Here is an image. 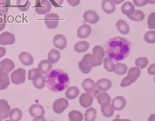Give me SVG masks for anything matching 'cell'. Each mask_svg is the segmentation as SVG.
I'll list each match as a JSON object with an SVG mask.
<instances>
[{"label": "cell", "instance_id": "cell-38", "mask_svg": "<svg viewBox=\"0 0 155 121\" xmlns=\"http://www.w3.org/2000/svg\"><path fill=\"white\" fill-rule=\"evenodd\" d=\"M128 18L133 21H141L145 18V14L143 11L139 10H135L134 13L130 16H128Z\"/></svg>", "mask_w": 155, "mask_h": 121}, {"label": "cell", "instance_id": "cell-20", "mask_svg": "<svg viewBox=\"0 0 155 121\" xmlns=\"http://www.w3.org/2000/svg\"><path fill=\"white\" fill-rule=\"evenodd\" d=\"M29 113L31 116L35 117L39 115H44L45 110L44 107L40 104H33L29 108Z\"/></svg>", "mask_w": 155, "mask_h": 121}, {"label": "cell", "instance_id": "cell-24", "mask_svg": "<svg viewBox=\"0 0 155 121\" xmlns=\"http://www.w3.org/2000/svg\"><path fill=\"white\" fill-rule=\"evenodd\" d=\"M101 105V111L102 114L106 117H110L114 114V109L109 102H105Z\"/></svg>", "mask_w": 155, "mask_h": 121}, {"label": "cell", "instance_id": "cell-44", "mask_svg": "<svg viewBox=\"0 0 155 121\" xmlns=\"http://www.w3.org/2000/svg\"><path fill=\"white\" fill-rule=\"evenodd\" d=\"M133 3L137 7H142L148 3V0H133Z\"/></svg>", "mask_w": 155, "mask_h": 121}, {"label": "cell", "instance_id": "cell-48", "mask_svg": "<svg viewBox=\"0 0 155 121\" xmlns=\"http://www.w3.org/2000/svg\"><path fill=\"white\" fill-rule=\"evenodd\" d=\"M6 53V49L4 47H0V59L3 57Z\"/></svg>", "mask_w": 155, "mask_h": 121}, {"label": "cell", "instance_id": "cell-49", "mask_svg": "<svg viewBox=\"0 0 155 121\" xmlns=\"http://www.w3.org/2000/svg\"><path fill=\"white\" fill-rule=\"evenodd\" d=\"M148 121H155V114H151L148 117Z\"/></svg>", "mask_w": 155, "mask_h": 121}, {"label": "cell", "instance_id": "cell-31", "mask_svg": "<svg viewBox=\"0 0 155 121\" xmlns=\"http://www.w3.org/2000/svg\"><path fill=\"white\" fill-rule=\"evenodd\" d=\"M10 83V82L8 74L0 73V90L6 89Z\"/></svg>", "mask_w": 155, "mask_h": 121}, {"label": "cell", "instance_id": "cell-33", "mask_svg": "<svg viewBox=\"0 0 155 121\" xmlns=\"http://www.w3.org/2000/svg\"><path fill=\"white\" fill-rule=\"evenodd\" d=\"M104 68L108 72H114L115 71V64L113 60L109 57H105L103 59Z\"/></svg>", "mask_w": 155, "mask_h": 121}, {"label": "cell", "instance_id": "cell-1", "mask_svg": "<svg viewBox=\"0 0 155 121\" xmlns=\"http://www.w3.org/2000/svg\"><path fill=\"white\" fill-rule=\"evenodd\" d=\"M130 46V42L124 38H113L105 44V52L107 57L115 62H119L128 56Z\"/></svg>", "mask_w": 155, "mask_h": 121}, {"label": "cell", "instance_id": "cell-42", "mask_svg": "<svg viewBox=\"0 0 155 121\" xmlns=\"http://www.w3.org/2000/svg\"><path fill=\"white\" fill-rule=\"evenodd\" d=\"M144 40L149 44L155 43V31H148L145 33Z\"/></svg>", "mask_w": 155, "mask_h": 121}, {"label": "cell", "instance_id": "cell-15", "mask_svg": "<svg viewBox=\"0 0 155 121\" xmlns=\"http://www.w3.org/2000/svg\"><path fill=\"white\" fill-rule=\"evenodd\" d=\"M10 110V106L7 101L5 99H0V117L2 119L8 117Z\"/></svg>", "mask_w": 155, "mask_h": 121}, {"label": "cell", "instance_id": "cell-40", "mask_svg": "<svg viewBox=\"0 0 155 121\" xmlns=\"http://www.w3.org/2000/svg\"><path fill=\"white\" fill-rule=\"evenodd\" d=\"M148 64V60L146 57H140L136 59L135 65L139 68L143 69L145 68Z\"/></svg>", "mask_w": 155, "mask_h": 121}, {"label": "cell", "instance_id": "cell-56", "mask_svg": "<svg viewBox=\"0 0 155 121\" xmlns=\"http://www.w3.org/2000/svg\"><path fill=\"white\" fill-rule=\"evenodd\" d=\"M0 121H2V119L0 117Z\"/></svg>", "mask_w": 155, "mask_h": 121}, {"label": "cell", "instance_id": "cell-2", "mask_svg": "<svg viewBox=\"0 0 155 121\" xmlns=\"http://www.w3.org/2000/svg\"><path fill=\"white\" fill-rule=\"evenodd\" d=\"M45 85L52 91H62L68 88L70 79L68 74L61 69L50 71L45 76Z\"/></svg>", "mask_w": 155, "mask_h": 121}, {"label": "cell", "instance_id": "cell-43", "mask_svg": "<svg viewBox=\"0 0 155 121\" xmlns=\"http://www.w3.org/2000/svg\"><path fill=\"white\" fill-rule=\"evenodd\" d=\"M147 23L150 29H155V11L149 15Z\"/></svg>", "mask_w": 155, "mask_h": 121}, {"label": "cell", "instance_id": "cell-57", "mask_svg": "<svg viewBox=\"0 0 155 121\" xmlns=\"http://www.w3.org/2000/svg\"><path fill=\"white\" fill-rule=\"evenodd\" d=\"M5 1V0H0V1Z\"/></svg>", "mask_w": 155, "mask_h": 121}, {"label": "cell", "instance_id": "cell-29", "mask_svg": "<svg viewBox=\"0 0 155 121\" xmlns=\"http://www.w3.org/2000/svg\"><path fill=\"white\" fill-rule=\"evenodd\" d=\"M22 116L21 110L18 108H13L9 113L8 117L12 121H19Z\"/></svg>", "mask_w": 155, "mask_h": 121}, {"label": "cell", "instance_id": "cell-6", "mask_svg": "<svg viewBox=\"0 0 155 121\" xmlns=\"http://www.w3.org/2000/svg\"><path fill=\"white\" fill-rule=\"evenodd\" d=\"M25 76L26 71L24 68H18L11 73V81L15 85L21 84L25 81Z\"/></svg>", "mask_w": 155, "mask_h": 121}, {"label": "cell", "instance_id": "cell-58", "mask_svg": "<svg viewBox=\"0 0 155 121\" xmlns=\"http://www.w3.org/2000/svg\"><path fill=\"white\" fill-rule=\"evenodd\" d=\"M154 82H155V76H154Z\"/></svg>", "mask_w": 155, "mask_h": 121}, {"label": "cell", "instance_id": "cell-53", "mask_svg": "<svg viewBox=\"0 0 155 121\" xmlns=\"http://www.w3.org/2000/svg\"><path fill=\"white\" fill-rule=\"evenodd\" d=\"M54 1L59 5H61L62 4V3H63V1H64V0H54Z\"/></svg>", "mask_w": 155, "mask_h": 121}, {"label": "cell", "instance_id": "cell-25", "mask_svg": "<svg viewBox=\"0 0 155 121\" xmlns=\"http://www.w3.org/2000/svg\"><path fill=\"white\" fill-rule=\"evenodd\" d=\"M116 25L117 30L122 34H127L130 31V27L128 24L124 20L120 19L117 21Z\"/></svg>", "mask_w": 155, "mask_h": 121}, {"label": "cell", "instance_id": "cell-35", "mask_svg": "<svg viewBox=\"0 0 155 121\" xmlns=\"http://www.w3.org/2000/svg\"><path fill=\"white\" fill-rule=\"evenodd\" d=\"M97 112L96 110L91 107L88 108L85 113V121H94L96 117Z\"/></svg>", "mask_w": 155, "mask_h": 121}, {"label": "cell", "instance_id": "cell-46", "mask_svg": "<svg viewBox=\"0 0 155 121\" xmlns=\"http://www.w3.org/2000/svg\"><path fill=\"white\" fill-rule=\"evenodd\" d=\"M67 2L72 7H75L79 4L80 0H67Z\"/></svg>", "mask_w": 155, "mask_h": 121}, {"label": "cell", "instance_id": "cell-23", "mask_svg": "<svg viewBox=\"0 0 155 121\" xmlns=\"http://www.w3.org/2000/svg\"><path fill=\"white\" fill-rule=\"evenodd\" d=\"M52 64L50 63L48 60H42L38 64V68L40 70L41 73L47 74L52 69Z\"/></svg>", "mask_w": 155, "mask_h": 121}, {"label": "cell", "instance_id": "cell-3", "mask_svg": "<svg viewBox=\"0 0 155 121\" xmlns=\"http://www.w3.org/2000/svg\"><path fill=\"white\" fill-rule=\"evenodd\" d=\"M140 75V70L137 67H131L128 70V74L125 76L120 82L122 87H127L134 83Z\"/></svg>", "mask_w": 155, "mask_h": 121}, {"label": "cell", "instance_id": "cell-47", "mask_svg": "<svg viewBox=\"0 0 155 121\" xmlns=\"http://www.w3.org/2000/svg\"><path fill=\"white\" fill-rule=\"evenodd\" d=\"M33 121H47L42 115H39L35 116L33 120Z\"/></svg>", "mask_w": 155, "mask_h": 121}, {"label": "cell", "instance_id": "cell-12", "mask_svg": "<svg viewBox=\"0 0 155 121\" xmlns=\"http://www.w3.org/2000/svg\"><path fill=\"white\" fill-rule=\"evenodd\" d=\"M53 44L54 47L59 50H63L67 47V39L63 34H56L53 39Z\"/></svg>", "mask_w": 155, "mask_h": 121}, {"label": "cell", "instance_id": "cell-55", "mask_svg": "<svg viewBox=\"0 0 155 121\" xmlns=\"http://www.w3.org/2000/svg\"><path fill=\"white\" fill-rule=\"evenodd\" d=\"M5 121H12V120H5Z\"/></svg>", "mask_w": 155, "mask_h": 121}, {"label": "cell", "instance_id": "cell-50", "mask_svg": "<svg viewBox=\"0 0 155 121\" xmlns=\"http://www.w3.org/2000/svg\"><path fill=\"white\" fill-rule=\"evenodd\" d=\"M5 26V24L4 21H0V31L3 30Z\"/></svg>", "mask_w": 155, "mask_h": 121}, {"label": "cell", "instance_id": "cell-28", "mask_svg": "<svg viewBox=\"0 0 155 121\" xmlns=\"http://www.w3.org/2000/svg\"><path fill=\"white\" fill-rule=\"evenodd\" d=\"M61 57L60 52L56 49H51L48 54V60L51 64L58 62Z\"/></svg>", "mask_w": 155, "mask_h": 121}, {"label": "cell", "instance_id": "cell-17", "mask_svg": "<svg viewBox=\"0 0 155 121\" xmlns=\"http://www.w3.org/2000/svg\"><path fill=\"white\" fill-rule=\"evenodd\" d=\"M96 85L101 91H106L111 87L112 82L108 79L103 78L98 80L96 83Z\"/></svg>", "mask_w": 155, "mask_h": 121}, {"label": "cell", "instance_id": "cell-36", "mask_svg": "<svg viewBox=\"0 0 155 121\" xmlns=\"http://www.w3.org/2000/svg\"><path fill=\"white\" fill-rule=\"evenodd\" d=\"M128 67L123 63L117 62L115 64V71L114 72L119 75H123L127 71Z\"/></svg>", "mask_w": 155, "mask_h": 121}, {"label": "cell", "instance_id": "cell-8", "mask_svg": "<svg viewBox=\"0 0 155 121\" xmlns=\"http://www.w3.org/2000/svg\"><path fill=\"white\" fill-rule=\"evenodd\" d=\"M68 106V101L65 98H59L56 99L53 104V110L54 113L61 114Z\"/></svg>", "mask_w": 155, "mask_h": 121}, {"label": "cell", "instance_id": "cell-52", "mask_svg": "<svg viewBox=\"0 0 155 121\" xmlns=\"http://www.w3.org/2000/svg\"><path fill=\"white\" fill-rule=\"evenodd\" d=\"M113 121H131L129 119H114V120H113Z\"/></svg>", "mask_w": 155, "mask_h": 121}, {"label": "cell", "instance_id": "cell-27", "mask_svg": "<svg viewBox=\"0 0 155 121\" xmlns=\"http://www.w3.org/2000/svg\"><path fill=\"white\" fill-rule=\"evenodd\" d=\"M79 94V90L76 86H71L65 91V97L68 99H73Z\"/></svg>", "mask_w": 155, "mask_h": 121}, {"label": "cell", "instance_id": "cell-45", "mask_svg": "<svg viewBox=\"0 0 155 121\" xmlns=\"http://www.w3.org/2000/svg\"><path fill=\"white\" fill-rule=\"evenodd\" d=\"M148 73L150 75H155V63L150 65L147 70Z\"/></svg>", "mask_w": 155, "mask_h": 121}, {"label": "cell", "instance_id": "cell-41", "mask_svg": "<svg viewBox=\"0 0 155 121\" xmlns=\"http://www.w3.org/2000/svg\"><path fill=\"white\" fill-rule=\"evenodd\" d=\"M17 5L19 10L22 11H26L30 7L29 0H18Z\"/></svg>", "mask_w": 155, "mask_h": 121}, {"label": "cell", "instance_id": "cell-32", "mask_svg": "<svg viewBox=\"0 0 155 121\" xmlns=\"http://www.w3.org/2000/svg\"><path fill=\"white\" fill-rule=\"evenodd\" d=\"M69 121H82L83 114L81 112L77 110H72L68 113Z\"/></svg>", "mask_w": 155, "mask_h": 121}, {"label": "cell", "instance_id": "cell-51", "mask_svg": "<svg viewBox=\"0 0 155 121\" xmlns=\"http://www.w3.org/2000/svg\"><path fill=\"white\" fill-rule=\"evenodd\" d=\"M113 2L116 4H120L121 2H122L124 0H112Z\"/></svg>", "mask_w": 155, "mask_h": 121}, {"label": "cell", "instance_id": "cell-13", "mask_svg": "<svg viewBox=\"0 0 155 121\" xmlns=\"http://www.w3.org/2000/svg\"><path fill=\"white\" fill-rule=\"evenodd\" d=\"M83 18L85 22L90 24L97 23L99 20V16L98 14L91 10H87L83 15Z\"/></svg>", "mask_w": 155, "mask_h": 121}, {"label": "cell", "instance_id": "cell-7", "mask_svg": "<svg viewBox=\"0 0 155 121\" xmlns=\"http://www.w3.org/2000/svg\"><path fill=\"white\" fill-rule=\"evenodd\" d=\"M59 16L58 15L51 13H47L44 18V22L47 27L49 29H53L58 27L59 23Z\"/></svg>", "mask_w": 155, "mask_h": 121}, {"label": "cell", "instance_id": "cell-30", "mask_svg": "<svg viewBox=\"0 0 155 121\" xmlns=\"http://www.w3.org/2000/svg\"><path fill=\"white\" fill-rule=\"evenodd\" d=\"M89 48V43L85 41H82L77 42L74 45V50L77 53H84Z\"/></svg>", "mask_w": 155, "mask_h": 121}, {"label": "cell", "instance_id": "cell-5", "mask_svg": "<svg viewBox=\"0 0 155 121\" xmlns=\"http://www.w3.org/2000/svg\"><path fill=\"white\" fill-rule=\"evenodd\" d=\"M91 54H85L83 56L82 59L79 62L78 67L82 73L84 74H87L91 71L92 68L93 67L91 64Z\"/></svg>", "mask_w": 155, "mask_h": 121}, {"label": "cell", "instance_id": "cell-19", "mask_svg": "<svg viewBox=\"0 0 155 121\" xmlns=\"http://www.w3.org/2000/svg\"><path fill=\"white\" fill-rule=\"evenodd\" d=\"M19 59L20 62L25 66H29L33 63V57L28 52L23 51L19 54Z\"/></svg>", "mask_w": 155, "mask_h": 121}, {"label": "cell", "instance_id": "cell-37", "mask_svg": "<svg viewBox=\"0 0 155 121\" xmlns=\"http://www.w3.org/2000/svg\"><path fill=\"white\" fill-rule=\"evenodd\" d=\"M41 74H42V73L38 68H32L28 71V79L33 81V80L38 79Z\"/></svg>", "mask_w": 155, "mask_h": 121}, {"label": "cell", "instance_id": "cell-10", "mask_svg": "<svg viewBox=\"0 0 155 121\" xmlns=\"http://www.w3.org/2000/svg\"><path fill=\"white\" fill-rule=\"evenodd\" d=\"M79 103L84 108L90 106L93 101V96L90 92H86L81 94L79 97Z\"/></svg>", "mask_w": 155, "mask_h": 121}, {"label": "cell", "instance_id": "cell-11", "mask_svg": "<svg viewBox=\"0 0 155 121\" xmlns=\"http://www.w3.org/2000/svg\"><path fill=\"white\" fill-rule=\"evenodd\" d=\"M15 37L13 34L8 31H4L0 34V45H12L15 42Z\"/></svg>", "mask_w": 155, "mask_h": 121}, {"label": "cell", "instance_id": "cell-39", "mask_svg": "<svg viewBox=\"0 0 155 121\" xmlns=\"http://www.w3.org/2000/svg\"><path fill=\"white\" fill-rule=\"evenodd\" d=\"M34 87L38 89H42L45 85V76L41 74L38 79L32 81Z\"/></svg>", "mask_w": 155, "mask_h": 121}, {"label": "cell", "instance_id": "cell-18", "mask_svg": "<svg viewBox=\"0 0 155 121\" xmlns=\"http://www.w3.org/2000/svg\"><path fill=\"white\" fill-rule=\"evenodd\" d=\"M91 32V28L88 24H83L80 26L77 31L78 38L84 39L87 38Z\"/></svg>", "mask_w": 155, "mask_h": 121}, {"label": "cell", "instance_id": "cell-22", "mask_svg": "<svg viewBox=\"0 0 155 121\" xmlns=\"http://www.w3.org/2000/svg\"><path fill=\"white\" fill-rule=\"evenodd\" d=\"M135 8L133 4L131 2L127 1L124 3L121 7V11L122 13L127 16H131L135 11Z\"/></svg>", "mask_w": 155, "mask_h": 121}, {"label": "cell", "instance_id": "cell-4", "mask_svg": "<svg viewBox=\"0 0 155 121\" xmlns=\"http://www.w3.org/2000/svg\"><path fill=\"white\" fill-rule=\"evenodd\" d=\"M105 51L102 47L96 45L93 48V54H91V61L93 67H97L102 64Z\"/></svg>", "mask_w": 155, "mask_h": 121}, {"label": "cell", "instance_id": "cell-26", "mask_svg": "<svg viewBox=\"0 0 155 121\" xmlns=\"http://www.w3.org/2000/svg\"><path fill=\"white\" fill-rule=\"evenodd\" d=\"M82 88L87 92H92L96 88V83L94 81L90 78H87L84 80L82 83Z\"/></svg>", "mask_w": 155, "mask_h": 121}, {"label": "cell", "instance_id": "cell-21", "mask_svg": "<svg viewBox=\"0 0 155 121\" xmlns=\"http://www.w3.org/2000/svg\"><path fill=\"white\" fill-rule=\"evenodd\" d=\"M102 8L107 14H111L115 11V4L112 0H103L102 2Z\"/></svg>", "mask_w": 155, "mask_h": 121}, {"label": "cell", "instance_id": "cell-16", "mask_svg": "<svg viewBox=\"0 0 155 121\" xmlns=\"http://www.w3.org/2000/svg\"><path fill=\"white\" fill-rule=\"evenodd\" d=\"M111 105L114 110H121L125 108L126 100L122 96H117L113 99Z\"/></svg>", "mask_w": 155, "mask_h": 121}, {"label": "cell", "instance_id": "cell-9", "mask_svg": "<svg viewBox=\"0 0 155 121\" xmlns=\"http://www.w3.org/2000/svg\"><path fill=\"white\" fill-rule=\"evenodd\" d=\"M15 68V63L10 59L5 58L0 62V73L8 74Z\"/></svg>", "mask_w": 155, "mask_h": 121}, {"label": "cell", "instance_id": "cell-14", "mask_svg": "<svg viewBox=\"0 0 155 121\" xmlns=\"http://www.w3.org/2000/svg\"><path fill=\"white\" fill-rule=\"evenodd\" d=\"M51 8V4L49 0H41V7H36L35 11L39 15H47Z\"/></svg>", "mask_w": 155, "mask_h": 121}, {"label": "cell", "instance_id": "cell-54", "mask_svg": "<svg viewBox=\"0 0 155 121\" xmlns=\"http://www.w3.org/2000/svg\"><path fill=\"white\" fill-rule=\"evenodd\" d=\"M148 3L154 4H155V0H148Z\"/></svg>", "mask_w": 155, "mask_h": 121}, {"label": "cell", "instance_id": "cell-34", "mask_svg": "<svg viewBox=\"0 0 155 121\" xmlns=\"http://www.w3.org/2000/svg\"><path fill=\"white\" fill-rule=\"evenodd\" d=\"M96 99L97 100L98 103L100 105H102L105 102H111V97L108 95V94L105 91H100L99 93L97 94Z\"/></svg>", "mask_w": 155, "mask_h": 121}]
</instances>
